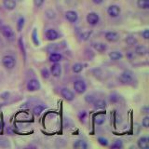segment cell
Returning <instances> with one entry per match:
<instances>
[{
    "label": "cell",
    "mask_w": 149,
    "mask_h": 149,
    "mask_svg": "<svg viewBox=\"0 0 149 149\" xmlns=\"http://www.w3.org/2000/svg\"><path fill=\"white\" fill-rule=\"evenodd\" d=\"M1 63L6 69L11 70L16 65V59L12 55H4L1 59Z\"/></svg>",
    "instance_id": "1"
},
{
    "label": "cell",
    "mask_w": 149,
    "mask_h": 149,
    "mask_svg": "<svg viewBox=\"0 0 149 149\" xmlns=\"http://www.w3.org/2000/svg\"><path fill=\"white\" fill-rule=\"evenodd\" d=\"M0 32H1L2 36L8 41H13L15 39V34L12 28L9 25H1L0 26Z\"/></svg>",
    "instance_id": "2"
},
{
    "label": "cell",
    "mask_w": 149,
    "mask_h": 149,
    "mask_svg": "<svg viewBox=\"0 0 149 149\" xmlns=\"http://www.w3.org/2000/svg\"><path fill=\"white\" fill-rule=\"evenodd\" d=\"M74 90L76 91L77 94H83L85 93L87 91V84L86 82L82 80V79H77L74 82Z\"/></svg>",
    "instance_id": "3"
},
{
    "label": "cell",
    "mask_w": 149,
    "mask_h": 149,
    "mask_svg": "<svg viewBox=\"0 0 149 149\" xmlns=\"http://www.w3.org/2000/svg\"><path fill=\"white\" fill-rule=\"evenodd\" d=\"M40 88H41L40 82L38 81V79H36V78H31L30 80H28L26 84L27 91L30 92H35V91H39Z\"/></svg>",
    "instance_id": "4"
},
{
    "label": "cell",
    "mask_w": 149,
    "mask_h": 149,
    "mask_svg": "<svg viewBox=\"0 0 149 149\" xmlns=\"http://www.w3.org/2000/svg\"><path fill=\"white\" fill-rule=\"evenodd\" d=\"M119 79L123 84H132L133 81V74L129 70H125L120 74Z\"/></svg>",
    "instance_id": "5"
},
{
    "label": "cell",
    "mask_w": 149,
    "mask_h": 149,
    "mask_svg": "<svg viewBox=\"0 0 149 149\" xmlns=\"http://www.w3.org/2000/svg\"><path fill=\"white\" fill-rule=\"evenodd\" d=\"M86 21L90 25L95 26L100 22V16L96 12H90L88 13V15L86 17Z\"/></svg>",
    "instance_id": "6"
},
{
    "label": "cell",
    "mask_w": 149,
    "mask_h": 149,
    "mask_svg": "<svg viewBox=\"0 0 149 149\" xmlns=\"http://www.w3.org/2000/svg\"><path fill=\"white\" fill-rule=\"evenodd\" d=\"M49 72L52 77H54L56 78H59V77H61V76H62V72H63L62 66H61V64L59 63H52L50 66Z\"/></svg>",
    "instance_id": "7"
},
{
    "label": "cell",
    "mask_w": 149,
    "mask_h": 149,
    "mask_svg": "<svg viewBox=\"0 0 149 149\" xmlns=\"http://www.w3.org/2000/svg\"><path fill=\"white\" fill-rule=\"evenodd\" d=\"M60 93L63 99L68 102H72L74 100V93L71 90H69L68 88H62L60 91Z\"/></svg>",
    "instance_id": "8"
},
{
    "label": "cell",
    "mask_w": 149,
    "mask_h": 149,
    "mask_svg": "<svg viewBox=\"0 0 149 149\" xmlns=\"http://www.w3.org/2000/svg\"><path fill=\"white\" fill-rule=\"evenodd\" d=\"M120 12H121V9L118 5H111V6H109L108 8H107V14L112 18L118 17Z\"/></svg>",
    "instance_id": "9"
},
{
    "label": "cell",
    "mask_w": 149,
    "mask_h": 149,
    "mask_svg": "<svg viewBox=\"0 0 149 149\" xmlns=\"http://www.w3.org/2000/svg\"><path fill=\"white\" fill-rule=\"evenodd\" d=\"M104 37L107 42H110V43H115V42L118 41L119 39V34L115 31H108L105 33Z\"/></svg>",
    "instance_id": "10"
},
{
    "label": "cell",
    "mask_w": 149,
    "mask_h": 149,
    "mask_svg": "<svg viewBox=\"0 0 149 149\" xmlns=\"http://www.w3.org/2000/svg\"><path fill=\"white\" fill-rule=\"evenodd\" d=\"M45 36H46V39L49 40V41H55L59 38V33L56 31L55 29H48L45 33Z\"/></svg>",
    "instance_id": "11"
},
{
    "label": "cell",
    "mask_w": 149,
    "mask_h": 149,
    "mask_svg": "<svg viewBox=\"0 0 149 149\" xmlns=\"http://www.w3.org/2000/svg\"><path fill=\"white\" fill-rule=\"evenodd\" d=\"M91 47L95 51H97V52H101V53L105 52L107 49H108L107 45L105 43H102V42H93L91 44Z\"/></svg>",
    "instance_id": "12"
},
{
    "label": "cell",
    "mask_w": 149,
    "mask_h": 149,
    "mask_svg": "<svg viewBox=\"0 0 149 149\" xmlns=\"http://www.w3.org/2000/svg\"><path fill=\"white\" fill-rule=\"evenodd\" d=\"M134 53L140 57H143V56H146L148 54V49L144 45H137L135 47Z\"/></svg>",
    "instance_id": "13"
},
{
    "label": "cell",
    "mask_w": 149,
    "mask_h": 149,
    "mask_svg": "<svg viewBox=\"0 0 149 149\" xmlns=\"http://www.w3.org/2000/svg\"><path fill=\"white\" fill-rule=\"evenodd\" d=\"M137 146L140 149H148L149 148V139L146 136H143L138 139Z\"/></svg>",
    "instance_id": "14"
},
{
    "label": "cell",
    "mask_w": 149,
    "mask_h": 149,
    "mask_svg": "<svg viewBox=\"0 0 149 149\" xmlns=\"http://www.w3.org/2000/svg\"><path fill=\"white\" fill-rule=\"evenodd\" d=\"M65 19L70 22H76L78 20V14L74 10H68L65 12Z\"/></svg>",
    "instance_id": "15"
},
{
    "label": "cell",
    "mask_w": 149,
    "mask_h": 149,
    "mask_svg": "<svg viewBox=\"0 0 149 149\" xmlns=\"http://www.w3.org/2000/svg\"><path fill=\"white\" fill-rule=\"evenodd\" d=\"M108 57L111 61H114V62H116V61H120L123 58V54L118 50H113L109 52Z\"/></svg>",
    "instance_id": "16"
},
{
    "label": "cell",
    "mask_w": 149,
    "mask_h": 149,
    "mask_svg": "<svg viewBox=\"0 0 149 149\" xmlns=\"http://www.w3.org/2000/svg\"><path fill=\"white\" fill-rule=\"evenodd\" d=\"M49 60L50 63H60L63 60V55L60 52H51L49 56Z\"/></svg>",
    "instance_id": "17"
},
{
    "label": "cell",
    "mask_w": 149,
    "mask_h": 149,
    "mask_svg": "<svg viewBox=\"0 0 149 149\" xmlns=\"http://www.w3.org/2000/svg\"><path fill=\"white\" fill-rule=\"evenodd\" d=\"M92 104L95 110H102L106 107V102L102 99H96Z\"/></svg>",
    "instance_id": "18"
},
{
    "label": "cell",
    "mask_w": 149,
    "mask_h": 149,
    "mask_svg": "<svg viewBox=\"0 0 149 149\" xmlns=\"http://www.w3.org/2000/svg\"><path fill=\"white\" fill-rule=\"evenodd\" d=\"M16 0H3V6L7 10H13L16 8Z\"/></svg>",
    "instance_id": "19"
},
{
    "label": "cell",
    "mask_w": 149,
    "mask_h": 149,
    "mask_svg": "<svg viewBox=\"0 0 149 149\" xmlns=\"http://www.w3.org/2000/svg\"><path fill=\"white\" fill-rule=\"evenodd\" d=\"M73 147L76 149H87L88 147L87 142H85L84 140L78 139L77 141H74V143H73Z\"/></svg>",
    "instance_id": "20"
},
{
    "label": "cell",
    "mask_w": 149,
    "mask_h": 149,
    "mask_svg": "<svg viewBox=\"0 0 149 149\" xmlns=\"http://www.w3.org/2000/svg\"><path fill=\"white\" fill-rule=\"evenodd\" d=\"M31 36H32V41H33V43H34V45L36 46V47L40 46V42L38 40V35H37L36 28H34V29H33Z\"/></svg>",
    "instance_id": "21"
},
{
    "label": "cell",
    "mask_w": 149,
    "mask_h": 149,
    "mask_svg": "<svg viewBox=\"0 0 149 149\" xmlns=\"http://www.w3.org/2000/svg\"><path fill=\"white\" fill-rule=\"evenodd\" d=\"M60 49H61L60 44H49L46 48V50L48 51V52L51 53V52H58Z\"/></svg>",
    "instance_id": "22"
},
{
    "label": "cell",
    "mask_w": 149,
    "mask_h": 149,
    "mask_svg": "<svg viewBox=\"0 0 149 149\" xmlns=\"http://www.w3.org/2000/svg\"><path fill=\"white\" fill-rule=\"evenodd\" d=\"M125 42H126V44L129 45V46H135V45L138 43L136 37L133 36H126Z\"/></svg>",
    "instance_id": "23"
},
{
    "label": "cell",
    "mask_w": 149,
    "mask_h": 149,
    "mask_svg": "<svg viewBox=\"0 0 149 149\" xmlns=\"http://www.w3.org/2000/svg\"><path fill=\"white\" fill-rule=\"evenodd\" d=\"M45 16L48 20H54L56 16H57V14H56L55 10H53L52 8H49L45 11Z\"/></svg>",
    "instance_id": "24"
},
{
    "label": "cell",
    "mask_w": 149,
    "mask_h": 149,
    "mask_svg": "<svg viewBox=\"0 0 149 149\" xmlns=\"http://www.w3.org/2000/svg\"><path fill=\"white\" fill-rule=\"evenodd\" d=\"M83 69H84V65L80 63H74L73 64V66H72V71L74 73H76V74H79V73H81L83 71Z\"/></svg>",
    "instance_id": "25"
},
{
    "label": "cell",
    "mask_w": 149,
    "mask_h": 149,
    "mask_svg": "<svg viewBox=\"0 0 149 149\" xmlns=\"http://www.w3.org/2000/svg\"><path fill=\"white\" fill-rule=\"evenodd\" d=\"M137 7L141 9H148L149 0H137Z\"/></svg>",
    "instance_id": "26"
},
{
    "label": "cell",
    "mask_w": 149,
    "mask_h": 149,
    "mask_svg": "<svg viewBox=\"0 0 149 149\" xmlns=\"http://www.w3.org/2000/svg\"><path fill=\"white\" fill-rule=\"evenodd\" d=\"M44 109H45V106L41 105V104H37V105H36V106L34 107V109H33V113H34L35 116H38L41 115L42 112L44 111Z\"/></svg>",
    "instance_id": "27"
},
{
    "label": "cell",
    "mask_w": 149,
    "mask_h": 149,
    "mask_svg": "<svg viewBox=\"0 0 149 149\" xmlns=\"http://www.w3.org/2000/svg\"><path fill=\"white\" fill-rule=\"evenodd\" d=\"M24 22H25V19L22 16H21L18 19V21H17V31L18 32H21L22 30V28L24 27Z\"/></svg>",
    "instance_id": "28"
},
{
    "label": "cell",
    "mask_w": 149,
    "mask_h": 149,
    "mask_svg": "<svg viewBox=\"0 0 149 149\" xmlns=\"http://www.w3.org/2000/svg\"><path fill=\"white\" fill-rule=\"evenodd\" d=\"M94 121H95V124H97V125H99V126L102 125L105 122V116L104 115H98L95 116Z\"/></svg>",
    "instance_id": "29"
},
{
    "label": "cell",
    "mask_w": 149,
    "mask_h": 149,
    "mask_svg": "<svg viewBox=\"0 0 149 149\" xmlns=\"http://www.w3.org/2000/svg\"><path fill=\"white\" fill-rule=\"evenodd\" d=\"M110 147L112 149H120L123 147V143L121 140H116V141L110 146Z\"/></svg>",
    "instance_id": "30"
},
{
    "label": "cell",
    "mask_w": 149,
    "mask_h": 149,
    "mask_svg": "<svg viewBox=\"0 0 149 149\" xmlns=\"http://www.w3.org/2000/svg\"><path fill=\"white\" fill-rule=\"evenodd\" d=\"M84 100H85L87 104H93L94 101L96 100V97L93 94H87L85 97H84Z\"/></svg>",
    "instance_id": "31"
},
{
    "label": "cell",
    "mask_w": 149,
    "mask_h": 149,
    "mask_svg": "<svg viewBox=\"0 0 149 149\" xmlns=\"http://www.w3.org/2000/svg\"><path fill=\"white\" fill-rule=\"evenodd\" d=\"M41 77H43V79H49L50 77V72L48 68H43L41 69Z\"/></svg>",
    "instance_id": "32"
},
{
    "label": "cell",
    "mask_w": 149,
    "mask_h": 149,
    "mask_svg": "<svg viewBox=\"0 0 149 149\" xmlns=\"http://www.w3.org/2000/svg\"><path fill=\"white\" fill-rule=\"evenodd\" d=\"M97 141H98V143H99L102 146H108V144H109L108 139L104 138V137H98Z\"/></svg>",
    "instance_id": "33"
},
{
    "label": "cell",
    "mask_w": 149,
    "mask_h": 149,
    "mask_svg": "<svg viewBox=\"0 0 149 149\" xmlns=\"http://www.w3.org/2000/svg\"><path fill=\"white\" fill-rule=\"evenodd\" d=\"M109 100L111 102H113V104H116V102H118V100H119V97L118 95L116 94V93H112L109 96Z\"/></svg>",
    "instance_id": "34"
},
{
    "label": "cell",
    "mask_w": 149,
    "mask_h": 149,
    "mask_svg": "<svg viewBox=\"0 0 149 149\" xmlns=\"http://www.w3.org/2000/svg\"><path fill=\"white\" fill-rule=\"evenodd\" d=\"M142 125H143V127L146 128V129H147L149 127V116H146L143 118V120H142Z\"/></svg>",
    "instance_id": "35"
},
{
    "label": "cell",
    "mask_w": 149,
    "mask_h": 149,
    "mask_svg": "<svg viewBox=\"0 0 149 149\" xmlns=\"http://www.w3.org/2000/svg\"><path fill=\"white\" fill-rule=\"evenodd\" d=\"M142 37L143 39H146V40H147V39H149V30L148 29H144L143 32H142Z\"/></svg>",
    "instance_id": "36"
},
{
    "label": "cell",
    "mask_w": 149,
    "mask_h": 149,
    "mask_svg": "<svg viewBox=\"0 0 149 149\" xmlns=\"http://www.w3.org/2000/svg\"><path fill=\"white\" fill-rule=\"evenodd\" d=\"M9 96H10V93H9L8 91H5V92H3V93L0 94V98L3 99V100H8L9 98Z\"/></svg>",
    "instance_id": "37"
},
{
    "label": "cell",
    "mask_w": 149,
    "mask_h": 149,
    "mask_svg": "<svg viewBox=\"0 0 149 149\" xmlns=\"http://www.w3.org/2000/svg\"><path fill=\"white\" fill-rule=\"evenodd\" d=\"M33 1H34V5L36 8H40L44 4L45 0H33Z\"/></svg>",
    "instance_id": "38"
},
{
    "label": "cell",
    "mask_w": 149,
    "mask_h": 149,
    "mask_svg": "<svg viewBox=\"0 0 149 149\" xmlns=\"http://www.w3.org/2000/svg\"><path fill=\"white\" fill-rule=\"evenodd\" d=\"M86 116H87L86 111H81L80 113H79V115H78V118L80 120H84L86 118Z\"/></svg>",
    "instance_id": "39"
},
{
    "label": "cell",
    "mask_w": 149,
    "mask_h": 149,
    "mask_svg": "<svg viewBox=\"0 0 149 149\" xmlns=\"http://www.w3.org/2000/svg\"><path fill=\"white\" fill-rule=\"evenodd\" d=\"M90 36H91V32H86V33H83V34L81 35V38H82V40H87L88 37H90Z\"/></svg>",
    "instance_id": "40"
},
{
    "label": "cell",
    "mask_w": 149,
    "mask_h": 149,
    "mask_svg": "<svg viewBox=\"0 0 149 149\" xmlns=\"http://www.w3.org/2000/svg\"><path fill=\"white\" fill-rule=\"evenodd\" d=\"M5 143H8V140L6 138H0V147H6V146L4 144Z\"/></svg>",
    "instance_id": "41"
},
{
    "label": "cell",
    "mask_w": 149,
    "mask_h": 149,
    "mask_svg": "<svg viewBox=\"0 0 149 149\" xmlns=\"http://www.w3.org/2000/svg\"><path fill=\"white\" fill-rule=\"evenodd\" d=\"M126 57H127L129 60H132L134 58V52H132V51H129V52H127V54H126Z\"/></svg>",
    "instance_id": "42"
},
{
    "label": "cell",
    "mask_w": 149,
    "mask_h": 149,
    "mask_svg": "<svg viewBox=\"0 0 149 149\" xmlns=\"http://www.w3.org/2000/svg\"><path fill=\"white\" fill-rule=\"evenodd\" d=\"M91 1L94 4H96V5H100V4H102V2H104V0H91Z\"/></svg>",
    "instance_id": "43"
},
{
    "label": "cell",
    "mask_w": 149,
    "mask_h": 149,
    "mask_svg": "<svg viewBox=\"0 0 149 149\" xmlns=\"http://www.w3.org/2000/svg\"><path fill=\"white\" fill-rule=\"evenodd\" d=\"M142 110H144L143 113H148V107L147 106H144L143 108H142Z\"/></svg>",
    "instance_id": "44"
},
{
    "label": "cell",
    "mask_w": 149,
    "mask_h": 149,
    "mask_svg": "<svg viewBox=\"0 0 149 149\" xmlns=\"http://www.w3.org/2000/svg\"><path fill=\"white\" fill-rule=\"evenodd\" d=\"M2 24H3V21H2V19L0 18V26H1Z\"/></svg>",
    "instance_id": "45"
},
{
    "label": "cell",
    "mask_w": 149,
    "mask_h": 149,
    "mask_svg": "<svg viewBox=\"0 0 149 149\" xmlns=\"http://www.w3.org/2000/svg\"><path fill=\"white\" fill-rule=\"evenodd\" d=\"M0 44H1V37H0Z\"/></svg>",
    "instance_id": "46"
}]
</instances>
